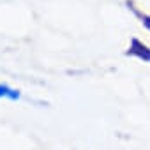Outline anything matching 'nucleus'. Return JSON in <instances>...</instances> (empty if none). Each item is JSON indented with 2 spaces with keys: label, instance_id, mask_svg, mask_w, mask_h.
Instances as JSON below:
<instances>
[{
  "label": "nucleus",
  "instance_id": "obj_2",
  "mask_svg": "<svg viewBox=\"0 0 150 150\" xmlns=\"http://www.w3.org/2000/svg\"><path fill=\"white\" fill-rule=\"evenodd\" d=\"M0 97H7L11 101H16V99H20V92L9 88L7 85H0Z\"/></svg>",
  "mask_w": 150,
  "mask_h": 150
},
{
  "label": "nucleus",
  "instance_id": "obj_1",
  "mask_svg": "<svg viewBox=\"0 0 150 150\" xmlns=\"http://www.w3.org/2000/svg\"><path fill=\"white\" fill-rule=\"evenodd\" d=\"M129 53H132V55H136V57H139V58H143V60H150V50L146 48V46H143L139 41H132V46H131V50H129Z\"/></svg>",
  "mask_w": 150,
  "mask_h": 150
}]
</instances>
